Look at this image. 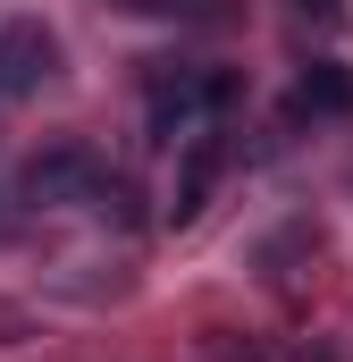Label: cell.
<instances>
[{
    "label": "cell",
    "mask_w": 353,
    "mask_h": 362,
    "mask_svg": "<svg viewBox=\"0 0 353 362\" xmlns=\"http://www.w3.org/2000/svg\"><path fill=\"white\" fill-rule=\"evenodd\" d=\"M227 101H236V76H227V68H152V85H143V118H152L160 144H176V135L210 127Z\"/></svg>",
    "instance_id": "7a4b0ae2"
},
{
    "label": "cell",
    "mask_w": 353,
    "mask_h": 362,
    "mask_svg": "<svg viewBox=\"0 0 353 362\" xmlns=\"http://www.w3.org/2000/svg\"><path fill=\"white\" fill-rule=\"evenodd\" d=\"M51 68H59V42H51V25H34V17L0 25V101L34 93L42 76H51Z\"/></svg>",
    "instance_id": "3957f363"
},
{
    "label": "cell",
    "mask_w": 353,
    "mask_h": 362,
    "mask_svg": "<svg viewBox=\"0 0 353 362\" xmlns=\"http://www.w3.org/2000/svg\"><path fill=\"white\" fill-rule=\"evenodd\" d=\"M219 160H227V144H219L210 127H193V135H185L176 194H169V219H176V228H193V219H202V202H210V185H219Z\"/></svg>",
    "instance_id": "277c9868"
},
{
    "label": "cell",
    "mask_w": 353,
    "mask_h": 362,
    "mask_svg": "<svg viewBox=\"0 0 353 362\" xmlns=\"http://www.w3.org/2000/svg\"><path fill=\"white\" fill-rule=\"evenodd\" d=\"M294 17H311V25H337L345 8H337V0H294Z\"/></svg>",
    "instance_id": "8992f818"
},
{
    "label": "cell",
    "mask_w": 353,
    "mask_h": 362,
    "mask_svg": "<svg viewBox=\"0 0 353 362\" xmlns=\"http://www.w3.org/2000/svg\"><path fill=\"white\" fill-rule=\"evenodd\" d=\"M25 202H51L59 211V202H135V194H126V177L92 152L85 135H59L51 152L25 160Z\"/></svg>",
    "instance_id": "6da1fadb"
},
{
    "label": "cell",
    "mask_w": 353,
    "mask_h": 362,
    "mask_svg": "<svg viewBox=\"0 0 353 362\" xmlns=\"http://www.w3.org/2000/svg\"><path fill=\"white\" fill-rule=\"evenodd\" d=\"M345 110H353V68L311 59V68H303V85H294V118H345Z\"/></svg>",
    "instance_id": "5b68a950"
}]
</instances>
